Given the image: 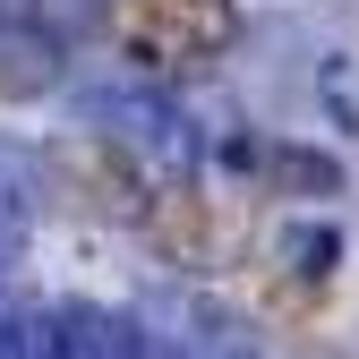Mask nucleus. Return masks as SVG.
<instances>
[{
    "label": "nucleus",
    "instance_id": "obj_1",
    "mask_svg": "<svg viewBox=\"0 0 359 359\" xmlns=\"http://www.w3.org/2000/svg\"><path fill=\"white\" fill-rule=\"evenodd\" d=\"M231 26H240L231 0H111V34H120V52L146 77L205 69L222 43H231Z\"/></svg>",
    "mask_w": 359,
    "mask_h": 359
},
{
    "label": "nucleus",
    "instance_id": "obj_2",
    "mask_svg": "<svg viewBox=\"0 0 359 359\" xmlns=\"http://www.w3.org/2000/svg\"><path fill=\"white\" fill-rule=\"evenodd\" d=\"M60 77V34L34 0H0V95H43Z\"/></svg>",
    "mask_w": 359,
    "mask_h": 359
},
{
    "label": "nucleus",
    "instance_id": "obj_3",
    "mask_svg": "<svg viewBox=\"0 0 359 359\" xmlns=\"http://www.w3.org/2000/svg\"><path fill=\"white\" fill-rule=\"evenodd\" d=\"M34 359H128V325L95 317V308H60V317L34 334Z\"/></svg>",
    "mask_w": 359,
    "mask_h": 359
},
{
    "label": "nucleus",
    "instance_id": "obj_4",
    "mask_svg": "<svg viewBox=\"0 0 359 359\" xmlns=\"http://www.w3.org/2000/svg\"><path fill=\"white\" fill-rule=\"evenodd\" d=\"M26 214H34V154L0 146V257L26 240Z\"/></svg>",
    "mask_w": 359,
    "mask_h": 359
},
{
    "label": "nucleus",
    "instance_id": "obj_5",
    "mask_svg": "<svg viewBox=\"0 0 359 359\" xmlns=\"http://www.w3.org/2000/svg\"><path fill=\"white\" fill-rule=\"evenodd\" d=\"M0 359H34V325L18 317L9 299H0Z\"/></svg>",
    "mask_w": 359,
    "mask_h": 359
}]
</instances>
